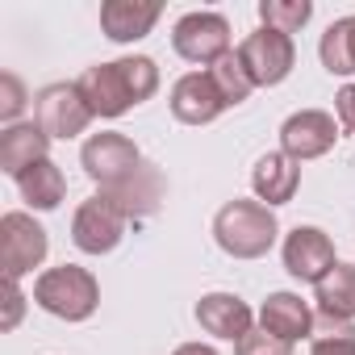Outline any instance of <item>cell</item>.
I'll use <instances>...</instances> for the list:
<instances>
[{
  "label": "cell",
  "mask_w": 355,
  "mask_h": 355,
  "mask_svg": "<svg viewBox=\"0 0 355 355\" xmlns=\"http://www.w3.org/2000/svg\"><path fill=\"white\" fill-rule=\"evenodd\" d=\"M159 88V67L146 55H130V59H113V63H96L80 76V92L92 109V117H121L125 109L150 101Z\"/></svg>",
  "instance_id": "cell-1"
},
{
  "label": "cell",
  "mask_w": 355,
  "mask_h": 355,
  "mask_svg": "<svg viewBox=\"0 0 355 355\" xmlns=\"http://www.w3.org/2000/svg\"><path fill=\"white\" fill-rule=\"evenodd\" d=\"M280 226H276V214L263 205V201H226L214 218V239L226 255L234 259H259L272 251Z\"/></svg>",
  "instance_id": "cell-2"
},
{
  "label": "cell",
  "mask_w": 355,
  "mask_h": 355,
  "mask_svg": "<svg viewBox=\"0 0 355 355\" xmlns=\"http://www.w3.org/2000/svg\"><path fill=\"white\" fill-rule=\"evenodd\" d=\"M34 301L63 322H84L101 305V284L88 268L63 263V268H51L34 280Z\"/></svg>",
  "instance_id": "cell-3"
},
{
  "label": "cell",
  "mask_w": 355,
  "mask_h": 355,
  "mask_svg": "<svg viewBox=\"0 0 355 355\" xmlns=\"http://www.w3.org/2000/svg\"><path fill=\"white\" fill-rule=\"evenodd\" d=\"M80 163L88 171V180L101 184V193H109L121 180H130L146 159H142V150L125 134H92L84 142V150H80Z\"/></svg>",
  "instance_id": "cell-4"
},
{
  "label": "cell",
  "mask_w": 355,
  "mask_h": 355,
  "mask_svg": "<svg viewBox=\"0 0 355 355\" xmlns=\"http://www.w3.org/2000/svg\"><path fill=\"white\" fill-rule=\"evenodd\" d=\"M239 63H243V71H247V80H251L255 88H272V84H280V80L293 71V63H297V46H293L288 34L263 26V30H255V34L243 38V46H239Z\"/></svg>",
  "instance_id": "cell-5"
},
{
  "label": "cell",
  "mask_w": 355,
  "mask_h": 355,
  "mask_svg": "<svg viewBox=\"0 0 355 355\" xmlns=\"http://www.w3.org/2000/svg\"><path fill=\"white\" fill-rule=\"evenodd\" d=\"M171 46L189 63H218L230 55V21L222 13H189L175 21L171 30Z\"/></svg>",
  "instance_id": "cell-6"
},
{
  "label": "cell",
  "mask_w": 355,
  "mask_h": 355,
  "mask_svg": "<svg viewBox=\"0 0 355 355\" xmlns=\"http://www.w3.org/2000/svg\"><path fill=\"white\" fill-rule=\"evenodd\" d=\"M46 230L30 214H5L0 218V263H5V280H21L46 259Z\"/></svg>",
  "instance_id": "cell-7"
},
{
  "label": "cell",
  "mask_w": 355,
  "mask_h": 355,
  "mask_svg": "<svg viewBox=\"0 0 355 355\" xmlns=\"http://www.w3.org/2000/svg\"><path fill=\"white\" fill-rule=\"evenodd\" d=\"M34 121L46 130V138H76L88 130L92 109H88L80 84H51L34 96Z\"/></svg>",
  "instance_id": "cell-8"
},
{
  "label": "cell",
  "mask_w": 355,
  "mask_h": 355,
  "mask_svg": "<svg viewBox=\"0 0 355 355\" xmlns=\"http://www.w3.org/2000/svg\"><path fill=\"white\" fill-rule=\"evenodd\" d=\"M125 214L109 201V197H88L80 209H76V218H71V243L84 251V255H109L117 243H121V234H125Z\"/></svg>",
  "instance_id": "cell-9"
},
{
  "label": "cell",
  "mask_w": 355,
  "mask_h": 355,
  "mask_svg": "<svg viewBox=\"0 0 355 355\" xmlns=\"http://www.w3.org/2000/svg\"><path fill=\"white\" fill-rule=\"evenodd\" d=\"M334 243L318 230V226H297L288 239H284V268L293 280H305V284H318L326 280V272L334 268Z\"/></svg>",
  "instance_id": "cell-10"
},
{
  "label": "cell",
  "mask_w": 355,
  "mask_h": 355,
  "mask_svg": "<svg viewBox=\"0 0 355 355\" xmlns=\"http://www.w3.org/2000/svg\"><path fill=\"white\" fill-rule=\"evenodd\" d=\"M334 138H338L334 117L322 113V109H301V113H293V117L280 125V146H284V155L297 159V163L326 155V150L334 146Z\"/></svg>",
  "instance_id": "cell-11"
},
{
  "label": "cell",
  "mask_w": 355,
  "mask_h": 355,
  "mask_svg": "<svg viewBox=\"0 0 355 355\" xmlns=\"http://www.w3.org/2000/svg\"><path fill=\"white\" fill-rule=\"evenodd\" d=\"M222 109H230V105L218 92V84H214L209 71H189V76L175 80V88H171V113H175V121H184V125H209Z\"/></svg>",
  "instance_id": "cell-12"
},
{
  "label": "cell",
  "mask_w": 355,
  "mask_h": 355,
  "mask_svg": "<svg viewBox=\"0 0 355 355\" xmlns=\"http://www.w3.org/2000/svg\"><path fill=\"white\" fill-rule=\"evenodd\" d=\"M197 322L205 334L214 338H230V343H243L251 334V309L243 297L234 293H205L197 301Z\"/></svg>",
  "instance_id": "cell-13"
},
{
  "label": "cell",
  "mask_w": 355,
  "mask_h": 355,
  "mask_svg": "<svg viewBox=\"0 0 355 355\" xmlns=\"http://www.w3.org/2000/svg\"><path fill=\"white\" fill-rule=\"evenodd\" d=\"M46 150H51L46 130L38 121H17V125H9L5 134H0V171L13 175V180H21L34 163L46 159Z\"/></svg>",
  "instance_id": "cell-14"
},
{
  "label": "cell",
  "mask_w": 355,
  "mask_h": 355,
  "mask_svg": "<svg viewBox=\"0 0 355 355\" xmlns=\"http://www.w3.org/2000/svg\"><path fill=\"white\" fill-rule=\"evenodd\" d=\"M251 184H255V197L272 209V205H288L297 197V184H301V167L297 159H288L284 150L276 155H263L251 171Z\"/></svg>",
  "instance_id": "cell-15"
},
{
  "label": "cell",
  "mask_w": 355,
  "mask_h": 355,
  "mask_svg": "<svg viewBox=\"0 0 355 355\" xmlns=\"http://www.w3.org/2000/svg\"><path fill=\"white\" fill-rule=\"evenodd\" d=\"M159 5H146V0H105L101 5V30L113 42H138L150 34V26L159 21Z\"/></svg>",
  "instance_id": "cell-16"
},
{
  "label": "cell",
  "mask_w": 355,
  "mask_h": 355,
  "mask_svg": "<svg viewBox=\"0 0 355 355\" xmlns=\"http://www.w3.org/2000/svg\"><path fill=\"white\" fill-rule=\"evenodd\" d=\"M101 197H109L125 218H142V214H155L159 209V201H163V175H159V167L155 163H142L130 180H121L117 189H109V193H101Z\"/></svg>",
  "instance_id": "cell-17"
},
{
  "label": "cell",
  "mask_w": 355,
  "mask_h": 355,
  "mask_svg": "<svg viewBox=\"0 0 355 355\" xmlns=\"http://www.w3.org/2000/svg\"><path fill=\"white\" fill-rule=\"evenodd\" d=\"M259 326L268 334L284 338V343H297V338H305L313 330V313L297 293H272L263 301V309H259Z\"/></svg>",
  "instance_id": "cell-18"
},
{
  "label": "cell",
  "mask_w": 355,
  "mask_h": 355,
  "mask_svg": "<svg viewBox=\"0 0 355 355\" xmlns=\"http://www.w3.org/2000/svg\"><path fill=\"white\" fill-rule=\"evenodd\" d=\"M313 301H318V313L326 322H351L355 318V268L351 263H334L326 272V280L313 284Z\"/></svg>",
  "instance_id": "cell-19"
},
{
  "label": "cell",
  "mask_w": 355,
  "mask_h": 355,
  "mask_svg": "<svg viewBox=\"0 0 355 355\" xmlns=\"http://www.w3.org/2000/svg\"><path fill=\"white\" fill-rule=\"evenodd\" d=\"M17 189H21V197H26L34 209H59V201H63V193H67V180H63V171H59L51 159H42V163H34L21 180H17Z\"/></svg>",
  "instance_id": "cell-20"
},
{
  "label": "cell",
  "mask_w": 355,
  "mask_h": 355,
  "mask_svg": "<svg viewBox=\"0 0 355 355\" xmlns=\"http://www.w3.org/2000/svg\"><path fill=\"white\" fill-rule=\"evenodd\" d=\"M322 67L330 76H355V17H343L334 21L326 34H322Z\"/></svg>",
  "instance_id": "cell-21"
},
{
  "label": "cell",
  "mask_w": 355,
  "mask_h": 355,
  "mask_svg": "<svg viewBox=\"0 0 355 355\" xmlns=\"http://www.w3.org/2000/svg\"><path fill=\"white\" fill-rule=\"evenodd\" d=\"M309 17H313V5H309V0H263V5H259V21H263L268 30L288 34V38H293Z\"/></svg>",
  "instance_id": "cell-22"
},
{
  "label": "cell",
  "mask_w": 355,
  "mask_h": 355,
  "mask_svg": "<svg viewBox=\"0 0 355 355\" xmlns=\"http://www.w3.org/2000/svg\"><path fill=\"white\" fill-rule=\"evenodd\" d=\"M209 76H214V84H218V92L226 96V105H243L247 96H251V80H247V71H243V63H239V51H230L226 59H218L214 67H209Z\"/></svg>",
  "instance_id": "cell-23"
},
{
  "label": "cell",
  "mask_w": 355,
  "mask_h": 355,
  "mask_svg": "<svg viewBox=\"0 0 355 355\" xmlns=\"http://www.w3.org/2000/svg\"><path fill=\"white\" fill-rule=\"evenodd\" d=\"M21 109H26V88H21V80L13 71H5V76H0V117L17 125Z\"/></svg>",
  "instance_id": "cell-24"
},
{
  "label": "cell",
  "mask_w": 355,
  "mask_h": 355,
  "mask_svg": "<svg viewBox=\"0 0 355 355\" xmlns=\"http://www.w3.org/2000/svg\"><path fill=\"white\" fill-rule=\"evenodd\" d=\"M239 355H293V343L268 334V330H251L243 343H239Z\"/></svg>",
  "instance_id": "cell-25"
},
{
  "label": "cell",
  "mask_w": 355,
  "mask_h": 355,
  "mask_svg": "<svg viewBox=\"0 0 355 355\" xmlns=\"http://www.w3.org/2000/svg\"><path fill=\"white\" fill-rule=\"evenodd\" d=\"M309 355H355V330L343 322L334 334L313 338V351H309Z\"/></svg>",
  "instance_id": "cell-26"
},
{
  "label": "cell",
  "mask_w": 355,
  "mask_h": 355,
  "mask_svg": "<svg viewBox=\"0 0 355 355\" xmlns=\"http://www.w3.org/2000/svg\"><path fill=\"white\" fill-rule=\"evenodd\" d=\"M21 309H26V297L17 288V280H5V318H0V330H13L21 322Z\"/></svg>",
  "instance_id": "cell-27"
},
{
  "label": "cell",
  "mask_w": 355,
  "mask_h": 355,
  "mask_svg": "<svg viewBox=\"0 0 355 355\" xmlns=\"http://www.w3.org/2000/svg\"><path fill=\"white\" fill-rule=\"evenodd\" d=\"M334 109H338V121L347 134H355V84H347L338 96H334Z\"/></svg>",
  "instance_id": "cell-28"
},
{
  "label": "cell",
  "mask_w": 355,
  "mask_h": 355,
  "mask_svg": "<svg viewBox=\"0 0 355 355\" xmlns=\"http://www.w3.org/2000/svg\"><path fill=\"white\" fill-rule=\"evenodd\" d=\"M171 355H218L214 347H205V343H184V347H175Z\"/></svg>",
  "instance_id": "cell-29"
}]
</instances>
